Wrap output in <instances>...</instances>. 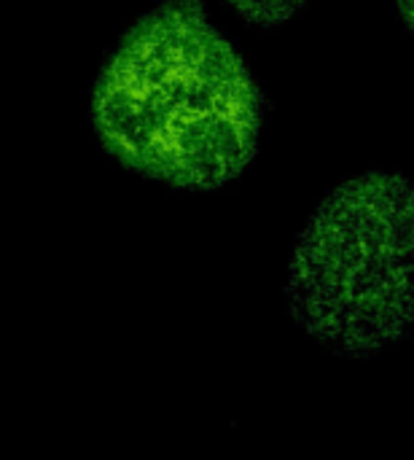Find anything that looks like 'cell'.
I'll use <instances>...</instances> for the list:
<instances>
[{
  "instance_id": "cell-4",
  "label": "cell",
  "mask_w": 414,
  "mask_h": 460,
  "mask_svg": "<svg viewBox=\"0 0 414 460\" xmlns=\"http://www.w3.org/2000/svg\"><path fill=\"white\" fill-rule=\"evenodd\" d=\"M399 16H401V24L407 32H412V19H414V0H393Z\"/></svg>"
},
{
  "instance_id": "cell-3",
  "label": "cell",
  "mask_w": 414,
  "mask_h": 460,
  "mask_svg": "<svg viewBox=\"0 0 414 460\" xmlns=\"http://www.w3.org/2000/svg\"><path fill=\"white\" fill-rule=\"evenodd\" d=\"M229 8L253 27L277 30L307 8L310 0H226Z\"/></svg>"
},
{
  "instance_id": "cell-2",
  "label": "cell",
  "mask_w": 414,
  "mask_h": 460,
  "mask_svg": "<svg viewBox=\"0 0 414 460\" xmlns=\"http://www.w3.org/2000/svg\"><path fill=\"white\" fill-rule=\"evenodd\" d=\"M414 197L407 175L345 178L310 213L286 275L291 321L321 348L374 361L414 321Z\"/></svg>"
},
{
  "instance_id": "cell-1",
  "label": "cell",
  "mask_w": 414,
  "mask_h": 460,
  "mask_svg": "<svg viewBox=\"0 0 414 460\" xmlns=\"http://www.w3.org/2000/svg\"><path fill=\"white\" fill-rule=\"evenodd\" d=\"M89 121L102 151L129 172L216 191L256 159L267 100L199 0H164L129 24L102 62Z\"/></svg>"
}]
</instances>
